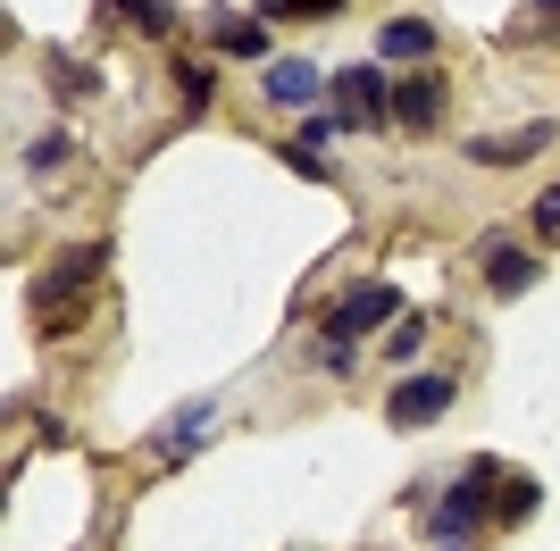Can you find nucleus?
<instances>
[{"label": "nucleus", "instance_id": "f257e3e1", "mask_svg": "<svg viewBox=\"0 0 560 551\" xmlns=\"http://www.w3.org/2000/svg\"><path fill=\"white\" fill-rule=\"evenodd\" d=\"M394 318H401V293H394V284H360V293H343L327 309V367H335V376H351V360H360L351 343H360L369 326H394Z\"/></svg>", "mask_w": 560, "mask_h": 551}, {"label": "nucleus", "instance_id": "f03ea898", "mask_svg": "<svg viewBox=\"0 0 560 551\" xmlns=\"http://www.w3.org/2000/svg\"><path fill=\"white\" fill-rule=\"evenodd\" d=\"M101 259H109V243H75V251L59 259L43 284H34V318H43L50 335H59V326H75V293L101 276Z\"/></svg>", "mask_w": 560, "mask_h": 551}, {"label": "nucleus", "instance_id": "7ed1b4c3", "mask_svg": "<svg viewBox=\"0 0 560 551\" xmlns=\"http://www.w3.org/2000/svg\"><path fill=\"white\" fill-rule=\"evenodd\" d=\"M335 117H343L351 134H360V126H385V117H394V75L369 68V59H360V68H335Z\"/></svg>", "mask_w": 560, "mask_h": 551}, {"label": "nucleus", "instance_id": "20e7f679", "mask_svg": "<svg viewBox=\"0 0 560 551\" xmlns=\"http://www.w3.org/2000/svg\"><path fill=\"white\" fill-rule=\"evenodd\" d=\"M444 101H452V92H444V75H435V68H427V75H401V84H394V126H401V134H435Z\"/></svg>", "mask_w": 560, "mask_h": 551}, {"label": "nucleus", "instance_id": "39448f33", "mask_svg": "<svg viewBox=\"0 0 560 551\" xmlns=\"http://www.w3.org/2000/svg\"><path fill=\"white\" fill-rule=\"evenodd\" d=\"M259 92H268V101H277V109H310V101H318V92H335V75L318 68V59H277V68L259 75Z\"/></svg>", "mask_w": 560, "mask_h": 551}, {"label": "nucleus", "instance_id": "423d86ee", "mask_svg": "<svg viewBox=\"0 0 560 551\" xmlns=\"http://www.w3.org/2000/svg\"><path fill=\"white\" fill-rule=\"evenodd\" d=\"M452 376H410V385H394V426H435V418L452 410Z\"/></svg>", "mask_w": 560, "mask_h": 551}, {"label": "nucleus", "instance_id": "0eeeda50", "mask_svg": "<svg viewBox=\"0 0 560 551\" xmlns=\"http://www.w3.org/2000/svg\"><path fill=\"white\" fill-rule=\"evenodd\" d=\"M544 142H552V126H527V134H477V142H468V160H477V167H518V160H536Z\"/></svg>", "mask_w": 560, "mask_h": 551}, {"label": "nucleus", "instance_id": "6e6552de", "mask_svg": "<svg viewBox=\"0 0 560 551\" xmlns=\"http://www.w3.org/2000/svg\"><path fill=\"white\" fill-rule=\"evenodd\" d=\"M536 259H527V251H518V243H486V284H493V293H502V301H518V293H527V284H536Z\"/></svg>", "mask_w": 560, "mask_h": 551}, {"label": "nucleus", "instance_id": "1a4fd4ad", "mask_svg": "<svg viewBox=\"0 0 560 551\" xmlns=\"http://www.w3.org/2000/svg\"><path fill=\"white\" fill-rule=\"evenodd\" d=\"M376 59H435V17H394L376 34Z\"/></svg>", "mask_w": 560, "mask_h": 551}, {"label": "nucleus", "instance_id": "9d476101", "mask_svg": "<svg viewBox=\"0 0 560 551\" xmlns=\"http://www.w3.org/2000/svg\"><path fill=\"white\" fill-rule=\"evenodd\" d=\"M210 43L234 50V59H259V50H268V25H259V17H234V9H226V17H210Z\"/></svg>", "mask_w": 560, "mask_h": 551}, {"label": "nucleus", "instance_id": "9b49d317", "mask_svg": "<svg viewBox=\"0 0 560 551\" xmlns=\"http://www.w3.org/2000/svg\"><path fill=\"white\" fill-rule=\"evenodd\" d=\"M493 518H536V484H527V477L493 484Z\"/></svg>", "mask_w": 560, "mask_h": 551}, {"label": "nucleus", "instance_id": "f8f14e48", "mask_svg": "<svg viewBox=\"0 0 560 551\" xmlns=\"http://www.w3.org/2000/svg\"><path fill=\"white\" fill-rule=\"evenodd\" d=\"M176 84H185V109H210V92H218V68L185 59V68H176Z\"/></svg>", "mask_w": 560, "mask_h": 551}, {"label": "nucleus", "instance_id": "ddd939ff", "mask_svg": "<svg viewBox=\"0 0 560 551\" xmlns=\"http://www.w3.org/2000/svg\"><path fill=\"white\" fill-rule=\"evenodd\" d=\"M117 9H126L142 34H176V9H167V0H117Z\"/></svg>", "mask_w": 560, "mask_h": 551}, {"label": "nucleus", "instance_id": "4468645a", "mask_svg": "<svg viewBox=\"0 0 560 551\" xmlns=\"http://www.w3.org/2000/svg\"><path fill=\"white\" fill-rule=\"evenodd\" d=\"M419 343H427V326L401 309V318H394V343H385V360H419Z\"/></svg>", "mask_w": 560, "mask_h": 551}, {"label": "nucleus", "instance_id": "2eb2a0df", "mask_svg": "<svg viewBox=\"0 0 560 551\" xmlns=\"http://www.w3.org/2000/svg\"><path fill=\"white\" fill-rule=\"evenodd\" d=\"M536 234H544V243H560V184H544V201H536Z\"/></svg>", "mask_w": 560, "mask_h": 551}, {"label": "nucleus", "instance_id": "dca6fc26", "mask_svg": "<svg viewBox=\"0 0 560 551\" xmlns=\"http://www.w3.org/2000/svg\"><path fill=\"white\" fill-rule=\"evenodd\" d=\"M560 25V0H527V25H518V43H527V34H552Z\"/></svg>", "mask_w": 560, "mask_h": 551}, {"label": "nucleus", "instance_id": "f3484780", "mask_svg": "<svg viewBox=\"0 0 560 551\" xmlns=\"http://www.w3.org/2000/svg\"><path fill=\"white\" fill-rule=\"evenodd\" d=\"M293 17H343V0H293Z\"/></svg>", "mask_w": 560, "mask_h": 551}, {"label": "nucleus", "instance_id": "a211bd4d", "mask_svg": "<svg viewBox=\"0 0 560 551\" xmlns=\"http://www.w3.org/2000/svg\"><path fill=\"white\" fill-rule=\"evenodd\" d=\"M259 9H268V17H293V0H259Z\"/></svg>", "mask_w": 560, "mask_h": 551}]
</instances>
